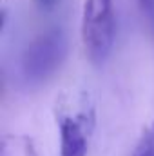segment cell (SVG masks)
<instances>
[{
    "label": "cell",
    "instance_id": "cell-5",
    "mask_svg": "<svg viewBox=\"0 0 154 156\" xmlns=\"http://www.w3.org/2000/svg\"><path fill=\"white\" fill-rule=\"evenodd\" d=\"M24 156H38L33 140H29V138H24Z\"/></svg>",
    "mask_w": 154,
    "mask_h": 156
},
{
    "label": "cell",
    "instance_id": "cell-2",
    "mask_svg": "<svg viewBox=\"0 0 154 156\" xmlns=\"http://www.w3.org/2000/svg\"><path fill=\"white\" fill-rule=\"evenodd\" d=\"M67 55V38L62 29H51L35 40L22 60L24 75L29 80L42 82L49 78Z\"/></svg>",
    "mask_w": 154,
    "mask_h": 156
},
{
    "label": "cell",
    "instance_id": "cell-3",
    "mask_svg": "<svg viewBox=\"0 0 154 156\" xmlns=\"http://www.w3.org/2000/svg\"><path fill=\"white\" fill-rule=\"evenodd\" d=\"M93 118L85 115L60 116V156H85L87 153V138L91 133Z\"/></svg>",
    "mask_w": 154,
    "mask_h": 156
},
{
    "label": "cell",
    "instance_id": "cell-4",
    "mask_svg": "<svg viewBox=\"0 0 154 156\" xmlns=\"http://www.w3.org/2000/svg\"><path fill=\"white\" fill-rule=\"evenodd\" d=\"M132 156H154V123L140 138V142L136 145V151H134Z\"/></svg>",
    "mask_w": 154,
    "mask_h": 156
},
{
    "label": "cell",
    "instance_id": "cell-7",
    "mask_svg": "<svg viewBox=\"0 0 154 156\" xmlns=\"http://www.w3.org/2000/svg\"><path fill=\"white\" fill-rule=\"evenodd\" d=\"M143 7H147L149 11H154V0H140Z\"/></svg>",
    "mask_w": 154,
    "mask_h": 156
},
{
    "label": "cell",
    "instance_id": "cell-1",
    "mask_svg": "<svg viewBox=\"0 0 154 156\" xmlns=\"http://www.w3.org/2000/svg\"><path fill=\"white\" fill-rule=\"evenodd\" d=\"M82 38L93 64L100 66L107 60L114 44L113 0H85L82 15Z\"/></svg>",
    "mask_w": 154,
    "mask_h": 156
},
{
    "label": "cell",
    "instance_id": "cell-6",
    "mask_svg": "<svg viewBox=\"0 0 154 156\" xmlns=\"http://www.w3.org/2000/svg\"><path fill=\"white\" fill-rule=\"evenodd\" d=\"M37 4H38L40 9H53L56 0H37Z\"/></svg>",
    "mask_w": 154,
    "mask_h": 156
}]
</instances>
